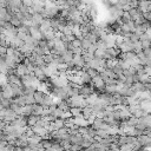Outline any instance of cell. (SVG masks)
Listing matches in <instances>:
<instances>
[{"label": "cell", "instance_id": "cell-11", "mask_svg": "<svg viewBox=\"0 0 151 151\" xmlns=\"http://www.w3.org/2000/svg\"><path fill=\"white\" fill-rule=\"evenodd\" d=\"M10 23L14 26V27H19L20 25H21V21L19 20V18L16 16V13L13 14V16H11V20H10Z\"/></svg>", "mask_w": 151, "mask_h": 151}, {"label": "cell", "instance_id": "cell-16", "mask_svg": "<svg viewBox=\"0 0 151 151\" xmlns=\"http://www.w3.org/2000/svg\"><path fill=\"white\" fill-rule=\"evenodd\" d=\"M6 83H7V76L0 73V89H1V86H4Z\"/></svg>", "mask_w": 151, "mask_h": 151}, {"label": "cell", "instance_id": "cell-18", "mask_svg": "<svg viewBox=\"0 0 151 151\" xmlns=\"http://www.w3.org/2000/svg\"><path fill=\"white\" fill-rule=\"evenodd\" d=\"M23 5L28 7V9H31L33 6V0H23Z\"/></svg>", "mask_w": 151, "mask_h": 151}, {"label": "cell", "instance_id": "cell-2", "mask_svg": "<svg viewBox=\"0 0 151 151\" xmlns=\"http://www.w3.org/2000/svg\"><path fill=\"white\" fill-rule=\"evenodd\" d=\"M92 93H93V87L91 85H80L79 86V94L80 96L86 98Z\"/></svg>", "mask_w": 151, "mask_h": 151}, {"label": "cell", "instance_id": "cell-5", "mask_svg": "<svg viewBox=\"0 0 151 151\" xmlns=\"http://www.w3.org/2000/svg\"><path fill=\"white\" fill-rule=\"evenodd\" d=\"M7 83L14 84V85H21V79H20L19 76H17V74L14 73V74L7 76Z\"/></svg>", "mask_w": 151, "mask_h": 151}, {"label": "cell", "instance_id": "cell-8", "mask_svg": "<svg viewBox=\"0 0 151 151\" xmlns=\"http://www.w3.org/2000/svg\"><path fill=\"white\" fill-rule=\"evenodd\" d=\"M43 112H44V108L39 104H33L32 105V115H35V116H43Z\"/></svg>", "mask_w": 151, "mask_h": 151}, {"label": "cell", "instance_id": "cell-17", "mask_svg": "<svg viewBox=\"0 0 151 151\" xmlns=\"http://www.w3.org/2000/svg\"><path fill=\"white\" fill-rule=\"evenodd\" d=\"M87 73H89V76H90L91 78H94V77L99 76L98 71H97V70H94V69H89V70H87Z\"/></svg>", "mask_w": 151, "mask_h": 151}, {"label": "cell", "instance_id": "cell-15", "mask_svg": "<svg viewBox=\"0 0 151 151\" xmlns=\"http://www.w3.org/2000/svg\"><path fill=\"white\" fill-rule=\"evenodd\" d=\"M91 45H92V44L90 43V40H87V39H85V38L82 39V48L84 50V51H87V48H89Z\"/></svg>", "mask_w": 151, "mask_h": 151}, {"label": "cell", "instance_id": "cell-14", "mask_svg": "<svg viewBox=\"0 0 151 151\" xmlns=\"http://www.w3.org/2000/svg\"><path fill=\"white\" fill-rule=\"evenodd\" d=\"M17 31L21 32V33H25V34H30V27L26 26V25H20L19 27H17Z\"/></svg>", "mask_w": 151, "mask_h": 151}, {"label": "cell", "instance_id": "cell-19", "mask_svg": "<svg viewBox=\"0 0 151 151\" xmlns=\"http://www.w3.org/2000/svg\"><path fill=\"white\" fill-rule=\"evenodd\" d=\"M71 44L73 45V47H82V40H80V39H77V38H76Z\"/></svg>", "mask_w": 151, "mask_h": 151}, {"label": "cell", "instance_id": "cell-13", "mask_svg": "<svg viewBox=\"0 0 151 151\" xmlns=\"http://www.w3.org/2000/svg\"><path fill=\"white\" fill-rule=\"evenodd\" d=\"M11 102H12V99L3 98L1 100H0V104L3 105V108H4V109H10V106H11Z\"/></svg>", "mask_w": 151, "mask_h": 151}, {"label": "cell", "instance_id": "cell-12", "mask_svg": "<svg viewBox=\"0 0 151 151\" xmlns=\"http://www.w3.org/2000/svg\"><path fill=\"white\" fill-rule=\"evenodd\" d=\"M32 115V105H25L23 106V116H31Z\"/></svg>", "mask_w": 151, "mask_h": 151}, {"label": "cell", "instance_id": "cell-3", "mask_svg": "<svg viewBox=\"0 0 151 151\" xmlns=\"http://www.w3.org/2000/svg\"><path fill=\"white\" fill-rule=\"evenodd\" d=\"M30 35L35 39V40H41L43 39V35H41V32L39 30V27H33V26H30Z\"/></svg>", "mask_w": 151, "mask_h": 151}, {"label": "cell", "instance_id": "cell-7", "mask_svg": "<svg viewBox=\"0 0 151 151\" xmlns=\"http://www.w3.org/2000/svg\"><path fill=\"white\" fill-rule=\"evenodd\" d=\"M33 97H34V100H35V104L41 105L43 102H44V98H45V93L41 92V91H37V92L33 94Z\"/></svg>", "mask_w": 151, "mask_h": 151}, {"label": "cell", "instance_id": "cell-20", "mask_svg": "<svg viewBox=\"0 0 151 151\" xmlns=\"http://www.w3.org/2000/svg\"><path fill=\"white\" fill-rule=\"evenodd\" d=\"M6 53H7V47L0 46V56H6Z\"/></svg>", "mask_w": 151, "mask_h": 151}, {"label": "cell", "instance_id": "cell-9", "mask_svg": "<svg viewBox=\"0 0 151 151\" xmlns=\"http://www.w3.org/2000/svg\"><path fill=\"white\" fill-rule=\"evenodd\" d=\"M39 118H40V116H35V115H31V116H28L27 117V125L28 126H34L35 124H37V122L39 121Z\"/></svg>", "mask_w": 151, "mask_h": 151}, {"label": "cell", "instance_id": "cell-4", "mask_svg": "<svg viewBox=\"0 0 151 151\" xmlns=\"http://www.w3.org/2000/svg\"><path fill=\"white\" fill-rule=\"evenodd\" d=\"M16 74H17V76H19V77H21V76L31 74V73H30V71L27 70V67H26L23 63H20V64H18V65H17V67H16Z\"/></svg>", "mask_w": 151, "mask_h": 151}, {"label": "cell", "instance_id": "cell-6", "mask_svg": "<svg viewBox=\"0 0 151 151\" xmlns=\"http://www.w3.org/2000/svg\"><path fill=\"white\" fill-rule=\"evenodd\" d=\"M60 57H62V59L64 60V63L65 64H67V63H70V62H72V59H73V53L71 52V51H64L62 55H60Z\"/></svg>", "mask_w": 151, "mask_h": 151}, {"label": "cell", "instance_id": "cell-10", "mask_svg": "<svg viewBox=\"0 0 151 151\" xmlns=\"http://www.w3.org/2000/svg\"><path fill=\"white\" fill-rule=\"evenodd\" d=\"M70 112H71V115L73 117H80V116H83V109H80V108H71L70 109Z\"/></svg>", "mask_w": 151, "mask_h": 151}, {"label": "cell", "instance_id": "cell-1", "mask_svg": "<svg viewBox=\"0 0 151 151\" xmlns=\"http://www.w3.org/2000/svg\"><path fill=\"white\" fill-rule=\"evenodd\" d=\"M0 91L3 92V96H4V98H6V99H13V98H14L13 90H12V86H11L10 83H6L4 86H1Z\"/></svg>", "mask_w": 151, "mask_h": 151}]
</instances>
